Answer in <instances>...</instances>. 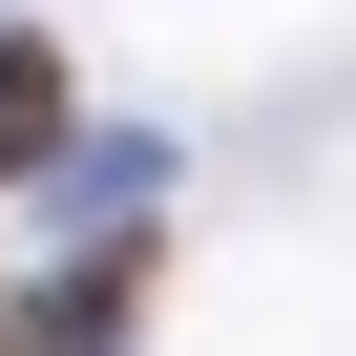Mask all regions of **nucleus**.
Returning a JSON list of instances; mask_svg holds the SVG:
<instances>
[{"instance_id": "f257e3e1", "label": "nucleus", "mask_w": 356, "mask_h": 356, "mask_svg": "<svg viewBox=\"0 0 356 356\" xmlns=\"http://www.w3.org/2000/svg\"><path fill=\"white\" fill-rule=\"evenodd\" d=\"M147 314V252H84V273H42V293H0V356H105Z\"/></svg>"}, {"instance_id": "f03ea898", "label": "nucleus", "mask_w": 356, "mask_h": 356, "mask_svg": "<svg viewBox=\"0 0 356 356\" xmlns=\"http://www.w3.org/2000/svg\"><path fill=\"white\" fill-rule=\"evenodd\" d=\"M42 147H63V63H42V42H0V168H42Z\"/></svg>"}]
</instances>
